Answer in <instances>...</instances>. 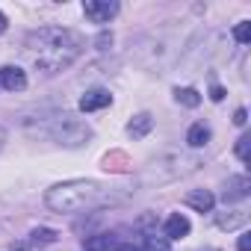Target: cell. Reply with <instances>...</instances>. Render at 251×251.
I'll list each match as a JSON object with an SVG mask.
<instances>
[{"label":"cell","instance_id":"8992f818","mask_svg":"<svg viewBox=\"0 0 251 251\" xmlns=\"http://www.w3.org/2000/svg\"><path fill=\"white\" fill-rule=\"evenodd\" d=\"M189 230H192V225H189V219L183 213H172L166 219V225H163L166 239H183V236H189Z\"/></svg>","mask_w":251,"mask_h":251},{"label":"cell","instance_id":"ac0fdd59","mask_svg":"<svg viewBox=\"0 0 251 251\" xmlns=\"http://www.w3.org/2000/svg\"><path fill=\"white\" fill-rule=\"evenodd\" d=\"M248 148H251V133H242V136L236 139V157H239L242 163H248Z\"/></svg>","mask_w":251,"mask_h":251},{"label":"cell","instance_id":"3957f363","mask_svg":"<svg viewBox=\"0 0 251 251\" xmlns=\"http://www.w3.org/2000/svg\"><path fill=\"white\" fill-rule=\"evenodd\" d=\"M27 130L33 136H42V139H50L62 148H83L92 142V127L86 121L62 112V115H50V118H39V124L27 121Z\"/></svg>","mask_w":251,"mask_h":251},{"label":"cell","instance_id":"ba28073f","mask_svg":"<svg viewBox=\"0 0 251 251\" xmlns=\"http://www.w3.org/2000/svg\"><path fill=\"white\" fill-rule=\"evenodd\" d=\"M0 86L9 92H21V89H27V74L15 65H6V68H0Z\"/></svg>","mask_w":251,"mask_h":251},{"label":"cell","instance_id":"7402d4cb","mask_svg":"<svg viewBox=\"0 0 251 251\" xmlns=\"http://www.w3.org/2000/svg\"><path fill=\"white\" fill-rule=\"evenodd\" d=\"M6 24H9V21H6V15H3V12H0V33H3V30H6Z\"/></svg>","mask_w":251,"mask_h":251},{"label":"cell","instance_id":"603a6c76","mask_svg":"<svg viewBox=\"0 0 251 251\" xmlns=\"http://www.w3.org/2000/svg\"><path fill=\"white\" fill-rule=\"evenodd\" d=\"M3 142H6V130L0 127V148H3Z\"/></svg>","mask_w":251,"mask_h":251},{"label":"cell","instance_id":"52a82bcc","mask_svg":"<svg viewBox=\"0 0 251 251\" xmlns=\"http://www.w3.org/2000/svg\"><path fill=\"white\" fill-rule=\"evenodd\" d=\"M112 103V95L106 92V89H92V92H86L83 98H80V109L83 112H95V109H103V106H109Z\"/></svg>","mask_w":251,"mask_h":251},{"label":"cell","instance_id":"cb8c5ba5","mask_svg":"<svg viewBox=\"0 0 251 251\" xmlns=\"http://www.w3.org/2000/svg\"><path fill=\"white\" fill-rule=\"evenodd\" d=\"M201 251H219V248H201Z\"/></svg>","mask_w":251,"mask_h":251},{"label":"cell","instance_id":"d6986e66","mask_svg":"<svg viewBox=\"0 0 251 251\" xmlns=\"http://www.w3.org/2000/svg\"><path fill=\"white\" fill-rule=\"evenodd\" d=\"M236 251H251V233H242V236H239Z\"/></svg>","mask_w":251,"mask_h":251},{"label":"cell","instance_id":"9c48e42d","mask_svg":"<svg viewBox=\"0 0 251 251\" xmlns=\"http://www.w3.org/2000/svg\"><path fill=\"white\" fill-rule=\"evenodd\" d=\"M183 201H186V207H192V210H198V213H210L213 204H216V198H213L210 189H192V192H186Z\"/></svg>","mask_w":251,"mask_h":251},{"label":"cell","instance_id":"44dd1931","mask_svg":"<svg viewBox=\"0 0 251 251\" xmlns=\"http://www.w3.org/2000/svg\"><path fill=\"white\" fill-rule=\"evenodd\" d=\"M210 98H213V100H222V98H225V89H222V86H213Z\"/></svg>","mask_w":251,"mask_h":251},{"label":"cell","instance_id":"7a4b0ae2","mask_svg":"<svg viewBox=\"0 0 251 251\" xmlns=\"http://www.w3.org/2000/svg\"><path fill=\"white\" fill-rule=\"evenodd\" d=\"M45 201L53 213H92L109 204H121L124 195L115 186H103L98 180H65L50 186Z\"/></svg>","mask_w":251,"mask_h":251},{"label":"cell","instance_id":"6da1fadb","mask_svg":"<svg viewBox=\"0 0 251 251\" xmlns=\"http://www.w3.org/2000/svg\"><path fill=\"white\" fill-rule=\"evenodd\" d=\"M27 48V56L30 62L45 71V74H59L65 71L68 65L77 62V56L83 53L86 42L80 33L68 30V27H42V30H33L24 42Z\"/></svg>","mask_w":251,"mask_h":251},{"label":"cell","instance_id":"277c9868","mask_svg":"<svg viewBox=\"0 0 251 251\" xmlns=\"http://www.w3.org/2000/svg\"><path fill=\"white\" fill-rule=\"evenodd\" d=\"M83 12H86V18L92 24H106L109 18L118 15V3H115V0H86Z\"/></svg>","mask_w":251,"mask_h":251},{"label":"cell","instance_id":"4fadbf2b","mask_svg":"<svg viewBox=\"0 0 251 251\" xmlns=\"http://www.w3.org/2000/svg\"><path fill=\"white\" fill-rule=\"evenodd\" d=\"M175 100L183 103V106H189V109H195L201 103V92L192 89V86H183V89H175Z\"/></svg>","mask_w":251,"mask_h":251},{"label":"cell","instance_id":"9a60e30c","mask_svg":"<svg viewBox=\"0 0 251 251\" xmlns=\"http://www.w3.org/2000/svg\"><path fill=\"white\" fill-rule=\"evenodd\" d=\"M56 230H50V227H36L33 233H30V242L36 245V248H42V245H53L56 242Z\"/></svg>","mask_w":251,"mask_h":251},{"label":"cell","instance_id":"d4e9b609","mask_svg":"<svg viewBox=\"0 0 251 251\" xmlns=\"http://www.w3.org/2000/svg\"><path fill=\"white\" fill-rule=\"evenodd\" d=\"M12 251H24V248H12Z\"/></svg>","mask_w":251,"mask_h":251},{"label":"cell","instance_id":"2e32d148","mask_svg":"<svg viewBox=\"0 0 251 251\" xmlns=\"http://www.w3.org/2000/svg\"><path fill=\"white\" fill-rule=\"evenodd\" d=\"M233 39H236L239 45H248V42H251V21H239V24L233 27Z\"/></svg>","mask_w":251,"mask_h":251},{"label":"cell","instance_id":"5bb4252c","mask_svg":"<svg viewBox=\"0 0 251 251\" xmlns=\"http://www.w3.org/2000/svg\"><path fill=\"white\" fill-rule=\"evenodd\" d=\"M115 242H112V233H95L83 242V251H109Z\"/></svg>","mask_w":251,"mask_h":251},{"label":"cell","instance_id":"e0dca14e","mask_svg":"<svg viewBox=\"0 0 251 251\" xmlns=\"http://www.w3.org/2000/svg\"><path fill=\"white\" fill-rule=\"evenodd\" d=\"M145 251H172L169 248V239H163V236H145V245H142Z\"/></svg>","mask_w":251,"mask_h":251},{"label":"cell","instance_id":"30bf717a","mask_svg":"<svg viewBox=\"0 0 251 251\" xmlns=\"http://www.w3.org/2000/svg\"><path fill=\"white\" fill-rule=\"evenodd\" d=\"M151 127H154V118H151L148 112H139V115H133V121L127 124V133H130L133 139H142V136L151 133Z\"/></svg>","mask_w":251,"mask_h":251},{"label":"cell","instance_id":"5b68a950","mask_svg":"<svg viewBox=\"0 0 251 251\" xmlns=\"http://www.w3.org/2000/svg\"><path fill=\"white\" fill-rule=\"evenodd\" d=\"M251 195V180L245 177V175H239V177H230L227 180V186H225V204H233V201H242V198H248Z\"/></svg>","mask_w":251,"mask_h":251},{"label":"cell","instance_id":"8fae6325","mask_svg":"<svg viewBox=\"0 0 251 251\" xmlns=\"http://www.w3.org/2000/svg\"><path fill=\"white\" fill-rule=\"evenodd\" d=\"M245 222H248V216H245L242 210H225V213L216 216V225H219L222 230H233V227H239V225H245Z\"/></svg>","mask_w":251,"mask_h":251},{"label":"cell","instance_id":"ffe728a7","mask_svg":"<svg viewBox=\"0 0 251 251\" xmlns=\"http://www.w3.org/2000/svg\"><path fill=\"white\" fill-rule=\"evenodd\" d=\"M245 121H248V112H245V109H236V115H233V124L245 127Z\"/></svg>","mask_w":251,"mask_h":251},{"label":"cell","instance_id":"7c38bea8","mask_svg":"<svg viewBox=\"0 0 251 251\" xmlns=\"http://www.w3.org/2000/svg\"><path fill=\"white\" fill-rule=\"evenodd\" d=\"M186 142H189V148H204V145L210 142V127H207L204 121L192 124L189 133H186Z\"/></svg>","mask_w":251,"mask_h":251}]
</instances>
